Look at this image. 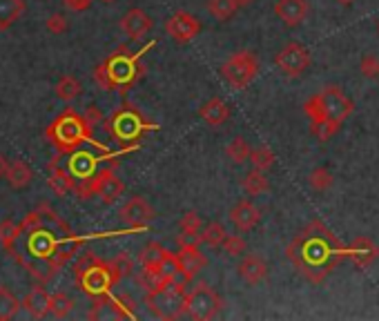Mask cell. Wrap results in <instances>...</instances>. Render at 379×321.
Instances as JSON below:
<instances>
[{
  "label": "cell",
  "instance_id": "cell-10",
  "mask_svg": "<svg viewBox=\"0 0 379 321\" xmlns=\"http://www.w3.org/2000/svg\"><path fill=\"white\" fill-rule=\"evenodd\" d=\"M321 101H323V110H326V116L337 123H344L350 114H353L355 105L353 101L341 92L337 85H326L321 89Z\"/></svg>",
  "mask_w": 379,
  "mask_h": 321
},
{
  "label": "cell",
  "instance_id": "cell-24",
  "mask_svg": "<svg viewBox=\"0 0 379 321\" xmlns=\"http://www.w3.org/2000/svg\"><path fill=\"white\" fill-rule=\"evenodd\" d=\"M379 254V250L373 246V241L371 239H355L353 243L348 246V259H353V261L359 265V268H366V265H371L375 259Z\"/></svg>",
  "mask_w": 379,
  "mask_h": 321
},
{
  "label": "cell",
  "instance_id": "cell-6",
  "mask_svg": "<svg viewBox=\"0 0 379 321\" xmlns=\"http://www.w3.org/2000/svg\"><path fill=\"white\" fill-rule=\"evenodd\" d=\"M257 74H259V58L250 49L234 51L221 65L223 80L234 89H246L257 78Z\"/></svg>",
  "mask_w": 379,
  "mask_h": 321
},
{
  "label": "cell",
  "instance_id": "cell-2",
  "mask_svg": "<svg viewBox=\"0 0 379 321\" xmlns=\"http://www.w3.org/2000/svg\"><path fill=\"white\" fill-rule=\"evenodd\" d=\"M152 45L150 43L146 49H141L137 54H123V51H116L112 54L110 58H107L103 65H98L96 71H94V78L98 85H103L105 89H128L134 80L141 76L143 67L139 65L141 56L146 54Z\"/></svg>",
  "mask_w": 379,
  "mask_h": 321
},
{
  "label": "cell",
  "instance_id": "cell-8",
  "mask_svg": "<svg viewBox=\"0 0 379 321\" xmlns=\"http://www.w3.org/2000/svg\"><path fill=\"white\" fill-rule=\"evenodd\" d=\"M221 310V297L216 294L207 283H198L192 290H187L183 312L192 319H214L216 312Z\"/></svg>",
  "mask_w": 379,
  "mask_h": 321
},
{
  "label": "cell",
  "instance_id": "cell-46",
  "mask_svg": "<svg viewBox=\"0 0 379 321\" xmlns=\"http://www.w3.org/2000/svg\"><path fill=\"white\" fill-rule=\"evenodd\" d=\"M85 121L89 123V128H96V125H101V121H103V114H101V110H98L96 105H89L87 110H85Z\"/></svg>",
  "mask_w": 379,
  "mask_h": 321
},
{
  "label": "cell",
  "instance_id": "cell-21",
  "mask_svg": "<svg viewBox=\"0 0 379 321\" xmlns=\"http://www.w3.org/2000/svg\"><path fill=\"white\" fill-rule=\"evenodd\" d=\"M198 116H201V119L210 125V128H219V125H223L225 121H228L230 107H228V103L223 101V98L214 96L207 103H203V107L198 110Z\"/></svg>",
  "mask_w": 379,
  "mask_h": 321
},
{
  "label": "cell",
  "instance_id": "cell-1",
  "mask_svg": "<svg viewBox=\"0 0 379 321\" xmlns=\"http://www.w3.org/2000/svg\"><path fill=\"white\" fill-rule=\"evenodd\" d=\"M286 257L306 281L321 283L341 259H348V246H341V241L323 223L312 221L286 248Z\"/></svg>",
  "mask_w": 379,
  "mask_h": 321
},
{
  "label": "cell",
  "instance_id": "cell-37",
  "mask_svg": "<svg viewBox=\"0 0 379 321\" xmlns=\"http://www.w3.org/2000/svg\"><path fill=\"white\" fill-rule=\"evenodd\" d=\"M308 183H310V187L314 192H323V190H328L332 183H335V176H332V172L328 167L319 165L308 174Z\"/></svg>",
  "mask_w": 379,
  "mask_h": 321
},
{
  "label": "cell",
  "instance_id": "cell-50",
  "mask_svg": "<svg viewBox=\"0 0 379 321\" xmlns=\"http://www.w3.org/2000/svg\"><path fill=\"white\" fill-rule=\"evenodd\" d=\"M337 3H341V5H350L353 0H337Z\"/></svg>",
  "mask_w": 379,
  "mask_h": 321
},
{
  "label": "cell",
  "instance_id": "cell-11",
  "mask_svg": "<svg viewBox=\"0 0 379 321\" xmlns=\"http://www.w3.org/2000/svg\"><path fill=\"white\" fill-rule=\"evenodd\" d=\"M165 32L170 34V38L176 40L179 45H187L198 32H201V23H198V18L192 16V14L179 12V14L168 18Z\"/></svg>",
  "mask_w": 379,
  "mask_h": 321
},
{
  "label": "cell",
  "instance_id": "cell-32",
  "mask_svg": "<svg viewBox=\"0 0 379 321\" xmlns=\"http://www.w3.org/2000/svg\"><path fill=\"white\" fill-rule=\"evenodd\" d=\"M21 235H23L21 223H14L12 219L0 221V243H3V248L7 250L9 254L14 252V243H16Z\"/></svg>",
  "mask_w": 379,
  "mask_h": 321
},
{
  "label": "cell",
  "instance_id": "cell-29",
  "mask_svg": "<svg viewBox=\"0 0 379 321\" xmlns=\"http://www.w3.org/2000/svg\"><path fill=\"white\" fill-rule=\"evenodd\" d=\"M250 154H252V150L243 136H234L228 145H225V156H228L234 165H243L246 160H250Z\"/></svg>",
  "mask_w": 379,
  "mask_h": 321
},
{
  "label": "cell",
  "instance_id": "cell-43",
  "mask_svg": "<svg viewBox=\"0 0 379 321\" xmlns=\"http://www.w3.org/2000/svg\"><path fill=\"white\" fill-rule=\"evenodd\" d=\"M45 27H47V32L54 34V36H60V34H65L69 29V23H67V18L62 16V14H51L47 18V23H45Z\"/></svg>",
  "mask_w": 379,
  "mask_h": 321
},
{
  "label": "cell",
  "instance_id": "cell-42",
  "mask_svg": "<svg viewBox=\"0 0 379 321\" xmlns=\"http://www.w3.org/2000/svg\"><path fill=\"white\" fill-rule=\"evenodd\" d=\"M359 69H362V74L366 78H377L379 76V58L375 56V54H366V56H362V60H359Z\"/></svg>",
  "mask_w": 379,
  "mask_h": 321
},
{
  "label": "cell",
  "instance_id": "cell-33",
  "mask_svg": "<svg viewBox=\"0 0 379 321\" xmlns=\"http://www.w3.org/2000/svg\"><path fill=\"white\" fill-rule=\"evenodd\" d=\"M225 237H228V232H225L223 223H219V221H210L201 230V243H207L210 248H221Z\"/></svg>",
  "mask_w": 379,
  "mask_h": 321
},
{
  "label": "cell",
  "instance_id": "cell-49",
  "mask_svg": "<svg viewBox=\"0 0 379 321\" xmlns=\"http://www.w3.org/2000/svg\"><path fill=\"white\" fill-rule=\"evenodd\" d=\"M252 3H255V0H237V5H239V9H241V7H250Z\"/></svg>",
  "mask_w": 379,
  "mask_h": 321
},
{
  "label": "cell",
  "instance_id": "cell-36",
  "mask_svg": "<svg viewBox=\"0 0 379 321\" xmlns=\"http://www.w3.org/2000/svg\"><path fill=\"white\" fill-rule=\"evenodd\" d=\"M168 254L170 252L161 243H148L146 248L141 250L139 261H141V265H159V263L165 261Z\"/></svg>",
  "mask_w": 379,
  "mask_h": 321
},
{
  "label": "cell",
  "instance_id": "cell-51",
  "mask_svg": "<svg viewBox=\"0 0 379 321\" xmlns=\"http://www.w3.org/2000/svg\"><path fill=\"white\" fill-rule=\"evenodd\" d=\"M101 3H105V5H112V3H116V0H101Z\"/></svg>",
  "mask_w": 379,
  "mask_h": 321
},
{
  "label": "cell",
  "instance_id": "cell-9",
  "mask_svg": "<svg viewBox=\"0 0 379 321\" xmlns=\"http://www.w3.org/2000/svg\"><path fill=\"white\" fill-rule=\"evenodd\" d=\"M275 62L286 76H301L310 67V54L299 43H290L277 54Z\"/></svg>",
  "mask_w": 379,
  "mask_h": 321
},
{
  "label": "cell",
  "instance_id": "cell-26",
  "mask_svg": "<svg viewBox=\"0 0 379 321\" xmlns=\"http://www.w3.org/2000/svg\"><path fill=\"white\" fill-rule=\"evenodd\" d=\"M21 308H23V301L18 299L7 285H0V321L16 319Z\"/></svg>",
  "mask_w": 379,
  "mask_h": 321
},
{
  "label": "cell",
  "instance_id": "cell-35",
  "mask_svg": "<svg viewBox=\"0 0 379 321\" xmlns=\"http://www.w3.org/2000/svg\"><path fill=\"white\" fill-rule=\"evenodd\" d=\"M71 310H74V299L69 297L65 292H54L51 299H49V312L54 317L58 319H65L71 315Z\"/></svg>",
  "mask_w": 379,
  "mask_h": 321
},
{
  "label": "cell",
  "instance_id": "cell-4",
  "mask_svg": "<svg viewBox=\"0 0 379 321\" xmlns=\"http://www.w3.org/2000/svg\"><path fill=\"white\" fill-rule=\"evenodd\" d=\"M76 279L85 292H89L92 297H101V294H110V288L119 283L123 276L112 261L105 263L92 254H85L76 265Z\"/></svg>",
  "mask_w": 379,
  "mask_h": 321
},
{
  "label": "cell",
  "instance_id": "cell-27",
  "mask_svg": "<svg viewBox=\"0 0 379 321\" xmlns=\"http://www.w3.org/2000/svg\"><path fill=\"white\" fill-rule=\"evenodd\" d=\"M241 185H243V190H246L248 196H259V194H264V192L270 190V181H268L266 172H261V169H255V167H252L250 172L243 176Z\"/></svg>",
  "mask_w": 379,
  "mask_h": 321
},
{
  "label": "cell",
  "instance_id": "cell-20",
  "mask_svg": "<svg viewBox=\"0 0 379 321\" xmlns=\"http://www.w3.org/2000/svg\"><path fill=\"white\" fill-rule=\"evenodd\" d=\"M101 158L92 156L89 152H71V156L67 160V169L71 174H74L78 181H83V178H92L96 174V163Z\"/></svg>",
  "mask_w": 379,
  "mask_h": 321
},
{
  "label": "cell",
  "instance_id": "cell-22",
  "mask_svg": "<svg viewBox=\"0 0 379 321\" xmlns=\"http://www.w3.org/2000/svg\"><path fill=\"white\" fill-rule=\"evenodd\" d=\"M181 235H179V246L181 243H201V230H203V219L198 217V212H185L181 221H179Z\"/></svg>",
  "mask_w": 379,
  "mask_h": 321
},
{
  "label": "cell",
  "instance_id": "cell-41",
  "mask_svg": "<svg viewBox=\"0 0 379 321\" xmlns=\"http://www.w3.org/2000/svg\"><path fill=\"white\" fill-rule=\"evenodd\" d=\"M339 128H341V123L332 121V119H326V121H321L317 128H312V134L323 143V141H330L332 136H335Z\"/></svg>",
  "mask_w": 379,
  "mask_h": 321
},
{
  "label": "cell",
  "instance_id": "cell-39",
  "mask_svg": "<svg viewBox=\"0 0 379 321\" xmlns=\"http://www.w3.org/2000/svg\"><path fill=\"white\" fill-rule=\"evenodd\" d=\"M221 248L228 257H243L246 254V250H248L246 241H243V237H239V235H228L221 243Z\"/></svg>",
  "mask_w": 379,
  "mask_h": 321
},
{
  "label": "cell",
  "instance_id": "cell-28",
  "mask_svg": "<svg viewBox=\"0 0 379 321\" xmlns=\"http://www.w3.org/2000/svg\"><path fill=\"white\" fill-rule=\"evenodd\" d=\"M25 12L23 0H0V32L12 27Z\"/></svg>",
  "mask_w": 379,
  "mask_h": 321
},
{
  "label": "cell",
  "instance_id": "cell-25",
  "mask_svg": "<svg viewBox=\"0 0 379 321\" xmlns=\"http://www.w3.org/2000/svg\"><path fill=\"white\" fill-rule=\"evenodd\" d=\"M5 178H7V185L12 187V190H25V187L32 183L34 172L25 160H12Z\"/></svg>",
  "mask_w": 379,
  "mask_h": 321
},
{
  "label": "cell",
  "instance_id": "cell-17",
  "mask_svg": "<svg viewBox=\"0 0 379 321\" xmlns=\"http://www.w3.org/2000/svg\"><path fill=\"white\" fill-rule=\"evenodd\" d=\"M228 219L234 228H237L239 232H250L252 228L259 226L261 221V210L257 208L252 201H239L234 208L230 210Z\"/></svg>",
  "mask_w": 379,
  "mask_h": 321
},
{
  "label": "cell",
  "instance_id": "cell-31",
  "mask_svg": "<svg viewBox=\"0 0 379 321\" xmlns=\"http://www.w3.org/2000/svg\"><path fill=\"white\" fill-rule=\"evenodd\" d=\"M239 12L237 0H207V14L216 21H230V18Z\"/></svg>",
  "mask_w": 379,
  "mask_h": 321
},
{
  "label": "cell",
  "instance_id": "cell-48",
  "mask_svg": "<svg viewBox=\"0 0 379 321\" xmlns=\"http://www.w3.org/2000/svg\"><path fill=\"white\" fill-rule=\"evenodd\" d=\"M7 169H9V160H7V156L0 154V178L7 176Z\"/></svg>",
  "mask_w": 379,
  "mask_h": 321
},
{
  "label": "cell",
  "instance_id": "cell-13",
  "mask_svg": "<svg viewBox=\"0 0 379 321\" xmlns=\"http://www.w3.org/2000/svg\"><path fill=\"white\" fill-rule=\"evenodd\" d=\"M154 217H157L154 208H152L150 201L143 199V196H132V199L121 208V219L128 223V228L132 230H143Z\"/></svg>",
  "mask_w": 379,
  "mask_h": 321
},
{
  "label": "cell",
  "instance_id": "cell-18",
  "mask_svg": "<svg viewBox=\"0 0 379 321\" xmlns=\"http://www.w3.org/2000/svg\"><path fill=\"white\" fill-rule=\"evenodd\" d=\"M239 276L248 285H259L268 276V263L259 254H246L239 263Z\"/></svg>",
  "mask_w": 379,
  "mask_h": 321
},
{
  "label": "cell",
  "instance_id": "cell-16",
  "mask_svg": "<svg viewBox=\"0 0 379 321\" xmlns=\"http://www.w3.org/2000/svg\"><path fill=\"white\" fill-rule=\"evenodd\" d=\"M308 0H277L275 5V14L286 27H297L306 21L308 16Z\"/></svg>",
  "mask_w": 379,
  "mask_h": 321
},
{
  "label": "cell",
  "instance_id": "cell-47",
  "mask_svg": "<svg viewBox=\"0 0 379 321\" xmlns=\"http://www.w3.org/2000/svg\"><path fill=\"white\" fill-rule=\"evenodd\" d=\"M65 3L67 9H71V12H85V9L92 7L94 0H62Z\"/></svg>",
  "mask_w": 379,
  "mask_h": 321
},
{
  "label": "cell",
  "instance_id": "cell-15",
  "mask_svg": "<svg viewBox=\"0 0 379 321\" xmlns=\"http://www.w3.org/2000/svg\"><path fill=\"white\" fill-rule=\"evenodd\" d=\"M152 27H154V21H152L143 9H130V12L121 18V29L132 40H141L143 36L152 32Z\"/></svg>",
  "mask_w": 379,
  "mask_h": 321
},
{
  "label": "cell",
  "instance_id": "cell-40",
  "mask_svg": "<svg viewBox=\"0 0 379 321\" xmlns=\"http://www.w3.org/2000/svg\"><path fill=\"white\" fill-rule=\"evenodd\" d=\"M130 299L125 297H110V308L114 310V317L116 319H134L137 317V312L130 306Z\"/></svg>",
  "mask_w": 379,
  "mask_h": 321
},
{
  "label": "cell",
  "instance_id": "cell-12",
  "mask_svg": "<svg viewBox=\"0 0 379 321\" xmlns=\"http://www.w3.org/2000/svg\"><path fill=\"white\" fill-rule=\"evenodd\" d=\"M125 190V185L119 176L114 174V169L112 167H107V169H101V172H96L92 176V192L94 196H98L105 205H112L119 196L123 194Z\"/></svg>",
  "mask_w": 379,
  "mask_h": 321
},
{
  "label": "cell",
  "instance_id": "cell-44",
  "mask_svg": "<svg viewBox=\"0 0 379 321\" xmlns=\"http://www.w3.org/2000/svg\"><path fill=\"white\" fill-rule=\"evenodd\" d=\"M23 228V235H32V232L41 230L43 228V217H41V210H34L30 214H25V219L21 223Z\"/></svg>",
  "mask_w": 379,
  "mask_h": 321
},
{
  "label": "cell",
  "instance_id": "cell-5",
  "mask_svg": "<svg viewBox=\"0 0 379 321\" xmlns=\"http://www.w3.org/2000/svg\"><path fill=\"white\" fill-rule=\"evenodd\" d=\"M187 281L176 279L172 283L163 285L159 290L148 292V308L152 310V315H157L159 319H179L183 312L185 294H187Z\"/></svg>",
  "mask_w": 379,
  "mask_h": 321
},
{
  "label": "cell",
  "instance_id": "cell-19",
  "mask_svg": "<svg viewBox=\"0 0 379 321\" xmlns=\"http://www.w3.org/2000/svg\"><path fill=\"white\" fill-rule=\"evenodd\" d=\"M56 239H54L49 232H45L43 228L36 230L30 235V241H27V250L34 259H51L54 252H56Z\"/></svg>",
  "mask_w": 379,
  "mask_h": 321
},
{
  "label": "cell",
  "instance_id": "cell-23",
  "mask_svg": "<svg viewBox=\"0 0 379 321\" xmlns=\"http://www.w3.org/2000/svg\"><path fill=\"white\" fill-rule=\"evenodd\" d=\"M49 299H51V294L45 288H32L23 297V308L30 312L34 319H43L49 312Z\"/></svg>",
  "mask_w": 379,
  "mask_h": 321
},
{
  "label": "cell",
  "instance_id": "cell-45",
  "mask_svg": "<svg viewBox=\"0 0 379 321\" xmlns=\"http://www.w3.org/2000/svg\"><path fill=\"white\" fill-rule=\"evenodd\" d=\"M112 263H114L116 270L121 272V276H128V274H132V270H134V261H132V259H130L128 254H119Z\"/></svg>",
  "mask_w": 379,
  "mask_h": 321
},
{
  "label": "cell",
  "instance_id": "cell-14",
  "mask_svg": "<svg viewBox=\"0 0 379 321\" xmlns=\"http://www.w3.org/2000/svg\"><path fill=\"white\" fill-rule=\"evenodd\" d=\"M176 259H179V268H181V276L187 283L207 265V257L201 252L198 243H181L179 246Z\"/></svg>",
  "mask_w": 379,
  "mask_h": 321
},
{
  "label": "cell",
  "instance_id": "cell-7",
  "mask_svg": "<svg viewBox=\"0 0 379 321\" xmlns=\"http://www.w3.org/2000/svg\"><path fill=\"white\" fill-rule=\"evenodd\" d=\"M107 130L114 134L116 141L121 143H137L148 130H157L154 123H148L137 110H121L112 116V121L107 123Z\"/></svg>",
  "mask_w": 379,
  "mask_h": 321
},
{
  "label": "cell",
  "instance_id": "cell-3",
  "mask_svg": "<svg viewBox=\"0 0 379 321\" xmlns=\"http://www.w3.org/2000/svg\"><path fill=\"white\" fill-rule=\"evenodd\" d=\"M45 136L58 147L60 154H71L80 143L92 136V128L85 121V116H78L74 110H65L51 121Z\"/></svg>",
  "mask_w": 379,
  "mask_h": 321
},
{
  "label": "cell",
  "instance_id": "cell-34",
  "mask_svg": "<svg viewBox=\"0 0 379 321\" xmlns=\"http://www.w3.org/2000/svg\"><path fill=\"white\" fill-rule=\"evenodd\" d=\"M303 114L310 119V130L317 128V125H319L321 121L328 119V116H326V110H323L321 94H314V96H310L308 101L303 103Z\"/></svg>",
  "mask_w": 379,
  "mask_h": 321
},
{
  "label": "cell",
  "instance_id": "cell-38",
  "mask_svg": "<svg viewBox=\"0 0 379 321\" xmlns=\"http://www.w3.org/2000/svg\"><path fill=\"white\" fill-rule=\"evenodd\" d=\"M250 163L255 169H261V172H268V169L275 167V154L273 150L266 145H259L257 150H252L250 154Z\"/></svg>",
  "mask_w": 379,
  "mask_h": 321
},
{
  "label": "cell",
  "instance_id": "cell-30",
  "mask_svg": "<svg viewBox=\"0 0 379 321\" xmlns=\"http://www.w3.org/2000/svg\"><path fill=\"white\" fill-rule=\"evenodd\" d=\"M54 92H56V96L60 98V101L69 103V101H74L76 96H80V92H83V87H80V80H78V78L65 74V76L58 78L56 89H54Z\"/></svg>",
  "mask_w": 379,
  "mask_h": 321
}]
</instances>
